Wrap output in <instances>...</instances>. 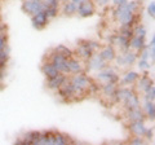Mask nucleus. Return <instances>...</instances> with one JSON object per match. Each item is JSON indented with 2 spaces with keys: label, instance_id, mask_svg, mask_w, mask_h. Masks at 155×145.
<instances>
[{
  "label": "nucleus",
  "instance_id": "obj_1",
  "mask_svg": "<svg viewBox=\"0 0 155 145\" xmlns=\"http://www.w3.org/2000/svg\"><path fill=\"white\" fill-rule=\"evenodd\" d=\"M75 144V140L67 133L58 131H39L36 145H67Z\"/></svg>",
  "mask_w": 155,
  "mask_h": 145
},
{
  "label": "nucleus",
  "instance_id": "obj_2",
  "mask_svg": "<svg viewBox=\"0 0 155 145\" xmlns=\"http://www.w3.org/2000/svg\"><path fill=\"white\" fill-rule=\"evenodd\" d=\"M101 47H102L101 43L97 40L80 39L76 43V49L74 51V55L76 57H79L80 60L87 61L94 52H98L101 49Z\"/></svg>",
  "mask_w": 155,
  "mask_h": 145
},
{
  "label": "nucleus",
  "instance_id": "obj_3",
  "mask_svg": "<svg viewBox=\"0 0 155 145\" xmlns=\"http://www.w3.org/2000/svg\"><path fill=\"white\" fill-rule=\"evenodd\" d=\"M113 16L115 20H118L120 25H129V26H136L138 23V18L141 17L140 13H133L130 9L127 7V4L124 5L115 7L113 9Z\"/></svg>",
  "mask_w": 155,
  "mask_h": 145
},
{
  "label": "nucleus",
  "instance_id": "obj_4",
  "mask_svg": "<svg viewBox=\"0 0 155 145\" xmlns=\"http://www.w3.org/2000/svg\"><path fill=\"white\" fill-rule=\"evenodd\" d=\"M43 62H51V64H53L57 70L62 72V74L65 75H69V69H67V59L65 56L60 55L58 52H56L54 49H51L49 52H47L45 57L43 59Z\"/></svg>",
  "mask_w": 155,
  "mask_h": 145
},
{
  "label": "nucleus",
  "instance_id": "obj_5",
  "mask_svg": "<svg viewBox=\"0 0 155 145\" xmlns=\"http://www.w3.org/2000/svg\"><path fill=\"white\" fill-rule=\"evenodd\" d=\"M119 79H120V76H119L118 72H116V70L113 69V67H110L109 65L102 70L96 71V75H94V80L100 86L105 84V83H116V84H119Z\"/></svg>",
  "mask_w": 155,
  "mask_h": 145
},
{
  "label": "nucleus",
  "instance_id": "obj_6",
  "mask_svg": "<svg viewBox=\"0 0 155 145\" xmlns=\"http://www.w3.org/2000/svg\"><path fill=\"white\" fill-rule=\"evenodd\" d=\"M137 59H138V53L129 48V49L124 51V52H120L119 55L116 53L114 61L116 62V65L119 67H129L136 64Z\"/></svg>",
  "mask_w": 155,
  "mask_h": 145
},
{
  "label": "nucleus",
  "instance_id": "obj_7",
  "mask_svg": "<svg viewBox=\"0 0 155 145\" xmlns=\"http://www.w3.org/2000/svg\"><path fill=\"white\" fill-rule=\"evenodd\" d=\"M56 92H57L58 99H60L62 103H72V101H74V87L71 84L69 75H67L65 82L61 84V87Z\"/></svg>",
  "mask_w": 155,
  "mask_h": 145
},
{
  "label": "nucleus",
  "instance_id": "obj_8",
  "mask_svg": "<svg viewBox=\"0 0 155 145\" xmlns=\"http://www.w3.org/2000/svg\"><path fill=\"white\" fill-rule=\"evenodd\" d=\"M107 65H109V62L105 61L102 57L100 56L98 52H94L93 55H92L89 59L85 61V72H88V71H94V72L100 71V70L105 69Z\"/></svg>",
  "mask_w": 155,
  "mask_h": 145
},
{
  "label": "nucleus",
  "instance_id": "obj_9",
  "mask_svg": "<svg viewBox=\"0 0 155 145\" xmlns=\"http://www.w3.org/2000/svg\"><path fill=\"white\" fill-rule=\"evenodd\" d=\"M97 11V5L93 0H81L78 4V11L76 14L81 18H88L92 17Z\"/></svg>",
  "mask_w": 155,
  "mask_h": 145
},
{
  "label": "nucleus",
  "instance_id": "obj_10",
  "mask_svg": "<svg viewBox=\"0 0 155 145\" xmlns=\"http://www.w3.org/2000/svg\"><path fill=\"white\" fill-rule=\"evenodd\" d=\"M21 9L23 13H26L27 16H34L38 12H41L45 9V5L43 3V0H28V2H22Z\"/></svg>",
  "mask_w": 155,
  "mask_h": 145
},
{
  "label": "nucleus",
  "instance_id": "obj_11",
  "mask_svg": "<svg viewBox=\"0 0 155 145\" xmlns=\"http://www.w3.org/2000/svg\"><path fill=\"white\" fill-rule=\"evenodd\" d=\"M67 69H69V75L78 74V72H85V61L80 60L75 55L67 59Z\"/></svg>",
  "mask_w": 155,
  "mask_h": 145
},
{
  "label": "nucleus",
  "instance_id": "obj_12",
  "mask_svg": "<svg viewBox=\"0 0 155 145\" xmlns=\"http://www.w3.org/2000/svg\"><path fill=\"white\" fill-rule=\"evenodd\" d=\"M154 84V79L151 78V76L149 75V72H142L141 75H140V78L137 79V82L133 84L134 86V91L137 93H143L145 91H146L149 87H151Z\"/></svg>",
  "mask_w": 155,
  "mask_h": 145
},
{
  "label": "nucleus",
  "instance_id": "obj_13",
  "mask_svg": "<svg viewBox=\"0 0 155 145\" xmlns=\"http://www.w3.org/2000/svg\"><path fill=\"white\" fill-rule=\"evenodd\" d=\"M49 21H51V20L48 18V16L45 14L44 11L38 12L36 14L31 16V25H32V27L35 29V30H38V31L44 30V29L48 26Z\"/></svg>",
  "mask_w": 155,
  "mask_h": 145
},
{
  "label": "nucleus",
  "instance_id": "obj_14",
  "mask_svg": "<svg viewBox=\"0 0 155 145\" xmlns=\"http://www.w3.org/2000/svg\"><path fill=\"white\" fill-rule=\"evenodd\" d=\"M125 119H127V122H134V120H143V122H146L147 118L145 115L142 108L138 106V108H134V109L125 110Z\"/></svg>",
  "mask_w": 155,
  "mask_h": 145
},
{
  "label": "nucleus",
  "instance_id": "obj_15",
  "mask_svg": "<svg viewBox=\"0 0 155 145\" xmlns=\"http://www.w3.org/2000/svg\"><path fill=\"white\" fill-rule=\"evenodd\" d=\"M146 124L143 120H134V122H128V131L133 135V136H141L143 137L145 132H146Z\"/></svg>",
  "mask_w": 155,
  "mask_h": 145
},
{
  "label": "nucleus",
  "instance_id": "obj_16",
  "mask_svg": "<svg viewBox=\"0 0 155 145\" xmlns=\"http://www.w3.org/2000/svg\"><path fill=\"white\" fill-rule=\"evenodd\" d=\"M140 75H141V72L138 71H134V70H128L124 72V75L122 78L119 79V86H133L137 79L140 78Z\"/></svg>",
  "mask_w": 155,
  "mask_h": 145
},
{
  "label": "nucleus",
  "instance_id": "obj_17",
  "mask_svg": "<svg viewBox=\"0 0 155 145\" xmlns=\"http://www.w3.org/2000/svg\"><path fill=\"white\" fill-rule=\"evenodd\" d=\"M66 78H67V75L62 74V72L57 74L56 76H52V78H47V80H45L47 88L51 89V91H57L61 87V84L65 82Z\"/></svg>",
  "mask_w": 155,
  "mask_h": 145
},
{
  "label": "nucleus",
  "instance_id": "obj_18",
  "mask_svg": "<svg viewBox=\"0 0 155 145\" xmlns=\"http://www.w3.org/2000/svg\"><path fill=\"white\" fill-rule=\"evenodd\" d=\"M100 56L102 57L105 61H107L109 64L110 62H113L115 60V56H116V48L111 44H107V46H102L101 47V49L98 51Z\"/></svg>",
  "mask_w": 155,
  "mask_h": 145
},
{
  "label": "nucleus",
  "instance_id": "obj_19",
  "mask_svg": "<svg viewBox=\"0 0 155 145\" xmlns=\"http://www.w3.org/2000/svg\"><path fill=\"white\" fill-rule=\"evenodd\" d=\"M76 11H78V5L75 3L70 2V0H67V2H64L61 3V7H60V12H62V14L66 17H72L76 14Z\"/></svg>",
  "mask_w": 155,
  "mask_h": 145
},
{
  "label": "nucleus",
  "instance_id": "obj_20",
  "mask_svg": "<svg viewBox=\"0 0 155 145\" xmlns=\"http://www.w3.org/2000/svg\"><path fill=\"white\" fill-rule=\"evenodd\" d=\"M122 104H123L125 110L134 109V108H138V106H141V100H140V96H138L137 92H133L130 96H128V97L125 99Z\"/></svg>",
  "mask_w": 155,
  "mask_h": 145
},
{
  "label": "nucleus",
  "instance_id": "obj_21",
  "mask_svg": "<svg viewBox=\"0 0 155 145\" xmlns=\"http://www.w3.org/2000/svg\"><path fill=\"white\" fill-rule=\"evenodd\" d=\"M141 108L143 110L145 115H146V118L150 119L151 122H154L155 120V104H154V101L143 99V104H142Z\"/></svg>",
  "mask_w": 155,
  "mask_h": 145
},
{
  "label": "nucleus",
  "instance_id": "obj_22",
  "mask_svg": "<svg viewBox=\"0 0 155 145\" xmlns=\"http://www.w3.org/2000/svg\"><path fill=\"white\" fill-rule=\"evenodd\" d=\"M129 39L130 38H127L124 35H120V34H118V35H115V40H114V47L116 48V49H119V52H124L129 49Z\"/></svg>",
  "mask_w": 155,
  "mask_h": 145
},
{
  "label": "nucleus",
  "instance_id": "obj_23",
  "mask_svg": "<svg viewBox=\"0 0 155 145\" xmlns=\"http://www.w3.org/2000/svg\"><path fill=\"white\" fill-rule=\"evenodd\" d=\"M146 38H140V36H132L129 39V48L130 49H133L136 52H140V51H142L145 47H146Z\"/></svg>",
  "mask_w": 155,
  "mask_h": 145
},
{
  "label": "nucleus",
  "instance_id": "obj_24",
  "mask_svg": "<svg viewBox=\"0 0 155 145\" xmlns=\"http://www.w3.org/2000/svg\"><path fill=\"white\" fill-rule=\"evenodd\" d=\"M40 70H41L43 74H44L45 79L47 78H52V76H56L57 74H60V71L57 70V67L53 64H51V62H41Z\"/></svg>",
  "mask_w": 155,
  "mask_h": 145
},
{
  "label": "nucleus",
  "instance_id": "obj_25",
  "mask_svg": "<svg viewBox=\"0 0 155 145\" xmlns=\"http://www.w3.org/2000/svg\"><path fill=\"white\" fill-rule=\"evenodd\" d=\"M53 49H54L56 52H58V53H60V55L65 56L66 59H70V57L74 56V51H72L71 48H69V47L64 46V44H58L57 47L53 48Z\"/></svg>",
  "mask_w": 155,
  "mask_h": 145
},
{
  "label": "nucleus",
  "instance_id": "obj_26",
  "mask_svg": "<svg viewBox=\"0 0 155 145\" xmlns=\"http://www.w3.org/2000/svg\"><path fill=\"white\" fill-rule=\"evenodd\" d=\"M149 61L150 60L142 59V57H138L137 59V66H138V69H140L141 72H149L150 67H151V65H153V64H150Z\"/></svg>",
  "mask_w": 155,
  "mask_h": 145
},
{
  "label": "nucleus",
  "instance_id": "obj_27",
  "mask_svg": "<svg viewBox=\"0 0 155 145\" xmlns=\"http://www.w3.org/2000/svg\"><path fill=\"white\" fill-rule=\"evenodd\" d=\"M60 7L61 5H54V7H45L44 12L45 14L48 16L49 20H53V18H56L58 14H60Z\"/></svg>",
  "mask_w": 155,
  "mask_h": 145
},
{
  "label": "nucleus",
  "instance_id": "obj_28",
  "mask_svg": "<svg viewBox=\"0 0 155 145\" xmlns=\"http://www.w3.org/2000/svg\"><path fill=\"white\" fill-rule=\"evenodd\" d=\"M119 34H120V35L127 36V38H132V36H133V26H129V25H120V27H119Z\"/></svg>",
  "mask_w": 155,
  "mask_h": 145
},
{
  "label": "nucleus",
  "instance_id": "obj_29",
  "mask_svg": "<svg viewBox=\"0 0 155 145\" xmlns=\"http://www.w3.org/2000/svg\"><path fill=\"white\" fill-rule=\"evenodd\" d=\"M133 35L140 36V38H146V29H145V26L137 23V25L133 27Z\"/></svg>",
  "mask_w": 155,
  "mask_h": 145
},
{
  "label": "nucleus",
  "instance_id": "obj_30",
  "mask_svg": "<svg viewBox=\"0 0 155 145\" xmlns=\"http://www.w3.org/2000/svg\"><path fill=\"white\" fill-rule=\"evenodd\" d=\"M127 7L133 13H141V3H140V2H136V0H129V2H127Z\"/></svg>",
  "mask_w": 155,
  "mask_h": 145
},
{
  "label": "nucleus",
  "instance_id": "obj_31",
  "mask_svg": "<svg viewBox=\"0 0 155 145\" xmlns=\"http://www.w3.org/2000/svg\"><path fill=\"white\" fill-rule=\"evenodd\" d=\"M143 99L155 101V86H154V84H153L151 87H149V88L143 92Z\"/></svg>",
  "mask_w": 155,
  "mask_h": 145
},
{
  "label": "nucleus",
  "instance_id": "obj_32",
  "mask_svg": "<svg viewBox=\"0 0 155 145\" xmlns=\"http://www.w3.org/2000/svg\"><path fill=\"white\" fill-rule=\"evenodd\" d=\"M128 143L133 145H143V144H146V140L141 136H133L132 135V137L128 139Z\"/></svg>",
  "mask_w": 155,
  "mask_h": 145
},
{
  "label": "nucleus",
  "instance_id": "obj_33",
  "mask_svg": "<svg viewBox=\"0 0 155 145\" xmlns=\"http://www.w3.org/2000/svg\"><path fill=\"white\" fill-rule=\"evenodd\" d=\"M147 14L150 16V18H155V2L151 0L147 5Z\"/></svg>",
  "mask_w": 155,
  "mask_h": 145
},
{
  "label": "nucleus",
  "instance_id": "obj_34",
  "mask_svg": "<svg viewBox=\"0 0 155 145\" xmlns=\"http://www.w3.org/2000/svg\"><path fill=\"white\" fill-rule=\"evenodd\" d=\"M143 139L146 140V141H153V139H154V127L146 128V132H145V135H143Z\"/></svg>",
  "mask_w": 155,
  "mask_h": 145
},
{
  "label": "nucleus",
  "instance_id": "obj_35",
  "mask_svg": "<svg viewBox=\"0 0 155 145\" xmlns=\"http://www.w3.org/2000/svg\"><path fill=\"white\" fill-rule=\"evenodd\" d=\"M8 47V35L4 34V35H0V51L5 49Z\"/></svg>",
  "mask_w": 155,
  "mask_h": 145
},
{
  "label": "nucleus",
  "instance_id": "obj_36",
  "mask_svg": "<svg viewBox=\"0 0 155 145\" xmlns=\"http://www.w3.org/2000/svg\"><path fill=\"white\" fill-rule=\"evenodd\" d=\"M128 0H110V3L113 4L114 7H119V5H124V4H127Z\"/></svg>",
  "mask_w": 155,
  "mask_h": 145
},
{
  "label": "nucleus",
  "instance_id": "obj_37",
  "mask_svg": "<svg viewBox=\"0 0 155 145\" xmlns=\"http://www.w3.org/2000/svg\"><path fill=\"white\" fill-rule=\"evenodd\" d=\"M4 34H7V25L0 22V35H4Z\"/></svg>",
  "mask_w": 155,
  "mask_h": 145
},
{
  "label": "nucleus",
  "instance_id": "obj_38",
  "mask_svg": "<svg viewBox=\"0 0 155 145\" xmlns=\"http://www.w3.org/2000/svg\"><path fill=\"white\" fill-rule=\"evenodd\" d=\"M147 47H155V36L153 35L151 36V40H150V43H149V44H146Z\"/></svg>",
  "mask_w": 155,
  "mask_h": 145
},
{
  "label": "nucleus",
  "instance_id": "obj_39",
  "mask_svg": "<svg viewBox=\"0 0 155 145\" xmlns=\"http://www.w3.org/2000/svg\"><path fill=\"white\" fill-rule=\"evenodd\" d=\"M70 2H72V3H75V4H76V5H78V4H79V3L81 2V0H70Z\"/></svg>",
  "mask_w": 155,
  "mask_h": 145
},
{
  "label": "nucleus",
  "instance_id": "obj_40",
  "mask_svg": "<svg viewBox=\"0 0 155 145\" xmlns=\"http://www.w3.org/2000/svg\"><path fill=\"white\" fill-rule=\"evenodd\" d=\"M136 2H140V3H142V2H143V0H136Z\"/></svg>",
  "mask_w": 155,
  "mask_h": 145
},
{
  "label": "nucleus",
  "instance_id": "obj_41",
  "mask_svg": "<svg viewBox=\"0 0 155 145\" xmlns=\"http://www.w3.org/2000/svg\"><path fill=\"white\" fill-rule=\"evenodd\" d=\"M60 2H61V3H64V2H67V0H60Z\"/></svg>",
  "mask_w": 155,
  "mask_h": 145
},
{
  "label": "nucleus",
  "instance_id": "obj_42",
  "mask_svg": "<svg viewBox=\"0 0 155 145\" xmlns=\"http://www.w3.org/2000/svg\"><path fill=\"white\" fill-rule=\"evenodd\" d=\"M21 2H28V0H21Z\"/></svg>",
  "mask_w": 155,
  "mask_h": 145
}]
</instances>
